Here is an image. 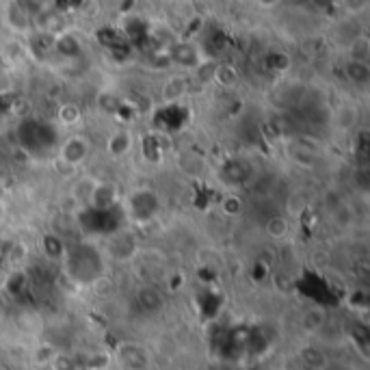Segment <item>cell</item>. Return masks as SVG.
Wrapping results in <instances>:
<instances>
[{
  "instance_id": "6da1fadb",
  "label": "cell",
  "mask_w": 370,
  "mask_h": 370,
  "mask_svg": "<svg viewBox=\"0 0 370 370\" xmlns=\"http://www.w3.org/2000/svg\"><path fill=\"white\" fill-rule=\"evenodd\" d=\"M325 312L320 310V308H310L305 314H303V318H301V323H303V329L308 334H318L320 329L325 327Z\"/></svg>"
},
{
  "instance_id": "7a4b0ae2",
  "label": "cell",
  "mask_w": 370,
  "mask_h": 370,
  "mask_svg": "<svg viewBox=\"0 0 370 370\" xmlns=\"http://www.w3.org/2000/svg\"><path fill=\"white\" fill-rule=\"evenodd\" d=\"M299 355H301L303 364L310 366V368H314V370H323L327 366V355L318 347H312V344L310 347H303Z\"/></svg>"
},
{
  "instance_id": "3957f363",
  "label": "cell",
  "mask_w": 370,
  "mask_h": 370,
  "mask_svg": "<svg viewBox=\"0 0 370 370\" xmlns=\"http://www.w3.org/2000/svg\"><path fill=\"white\" fill-rule=\"evenodd\" d=\"M87 156V145L82 143L80 139H76V141H69L65 147H63V158L69 162V164H76V162H80L82 158Z\"/></svg>"
},
{
  "instance_id": "277c9868",
  "label": "cell",
  "mask_w": 370,
  "mask_h": 370,
  "mask_svg": "<svg viewBox=\"0 0 370 370\" xmlns=\"http://www.w3.org/2000/svg\"><path fill=\"white\" fill-rule=\"evenodd\" d=\"M128 147H130V139L123 135V133H117L115 137H111V141H108V152L113 154V156H121V154H126L128 152Z\"/></svg>"
},
{
  "instance_id": "5b68a950",
  "label": "cell",
  "mask_w": 370,
  "mask_h": 370,
  "mask_svg": "<svg viewBox=\"0 0 370 370\" xmlns=\"http://www.w3.org/2000/svg\"><path fill=\"white\" fill-rule=\"evenodd\" d=\"M288 232V221L284 217H273L267 221V234L271 238H281Z\"/></svg>"
},
{
  "instance_id": "8992f818",
  "label": "cell",
  "mask_w": 370,
  "mask_h": 370,
  "mask_svg": "<svg viewBox=\"0 0 370 370\" xmlns=\"http://www.w3.org/2000/svg\"><path fill=\"white\" fill-rule=\"evenodd\" d=\"M78 119H80V111H78V106L67 104V108H65V106L61 108V121H63V123H76Z\"/></svg>"
},
{
  "instance_id": "52a82bcc",
  "label": "cell",
  "mask_w": 370,
  "mask_h": 370,
  "mask_svg": "<svg viewBox=\"0 0 370 370\" xmlns=\"http://www.w3.org/2000/svg\"><path fill=\"white\" fill-rule=\"evenodd\" d=\"M344 7L349 13H361L368 7V0H344Z\"/></svg>"
},
{
  "instance_id": "ba28073f",
  "label": "cell",
  "mask_w": 370,
  "mask_h": 370,
  "mask_svg": "<svg viewBox=\"0 0 370 370\" xmlns=\"http://www.w3.org/2000/svg\"><path fill=\"white\" fill-rule=\"evenodd\" d=\"M223 208H225L228 213H238V211L242 208V206H240V199H238V197L230 195V197L223 199Z\"/></svg>"
},
{
  "instance_id": "9c48e42d",
  "label": "cell",
  "mask_w": 370,
  "mask_h": 370,
  "mask_svg": "<svg viewBox=\"0 0 370 370\" xmlns=\"http://www.w3.org/2000/svg\"><path fill=\"white\" fill-rule=\"evenodd\" d=\"M260 3H262L264 7H273V5L277 3V0H260Z\"/></svg>"
},
{
  "instance_id": "30bf717a",
  "label": "cell",
  "mask_w": 370,
  "mask_h": 370,
  "mask_svg": "<svg viewBox=\"0 0 370 370\" xmlns=\"http://www.w3.org/2000/svg\"><path fill=\"white\" fill-rule=\"evenodd\" d=\"M0 370H3V368H0Z\"/></svg>"
}]
</instances>
